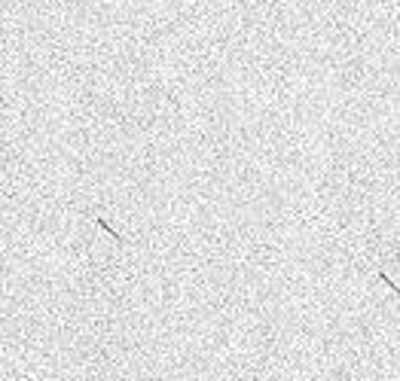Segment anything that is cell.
<instances>
[{
	"label": "cell",
	"instance_id": "1",
	"mask_svg": "<svg viewBox=\"0 0 400 381\" xmlns=\"http://www.w3.org/2000/svg\"><path fill=\"white\" fill-rule=\"evenodd\" d=\"M95 226H98L101 232H107V235H110L113 241H119V244H125V238H122V235H119V232H116V229H113V226H110V223L104 220V217H95Z\"/></svg>",
	"mask_w": 400,
	"mask_h": 381
},
{
	"label": "cell",
	"instance_id": "2",
	"mask_svg": "<svg viewBox=\"0 0 400 381\" xmlns=\"http://www.w3.org/2000/svg\"><path fill=\"white\" fill-rule=\"evenodd\" d=\"M376 275H379V281H382V284H388V287H391V290H394V293H397V296H400V287H397V284H394V281H391V278H388V275H385V272H382V269H379V272H376Z\"/></svg>",
	"mask_w": 400,
	"mask_h": 381
}]
</instances>
